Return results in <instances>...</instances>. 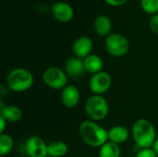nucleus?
Here are the masks:
<instances>
[{
	"label": "nucleus",
	"instance_id": "obj_1",
	"mask_svg": "<svg viewBox=\"0 0 158 157\" xmlns=\"http://www.w3.org/2000/svg\"><path fill=\"white\" fill-rule=\"evenodd\" d=\"M79 134L82 142L91 147H101L108 142V130L95 121L85 120L79 127Z\"/></svg>",
	"mask_w": 158,
	"mask_h": 157
},
{
	"label": "nucleus",
	"instance_id": "obj_2",
	"mask_svg": "<svg viewBox=\"0 0 158 157\" xmlns=\"http://www.w3.org/2000/svg\"><path fill=\"white\" fill-rule=\"evenodd\" d=\"M132 137L135 143L141 148H152L156 140V130L154 125L147 119H137L132 125Z\"/></svg>",
	"mask_w": 158,
	"mask_h": 157
},
{
	"label": "nucleus",
	"instance_id": "obj_3",
	"mask_svg": "<svg viewBox=\"0 0 158 157\" xmlns=\"http://www.w3.org/2000/svg\"><path fill=\"white\" fill-rule=\"evenodd\" d=\"M33 84L32 73L23 68H16L6 76V86L15 93H23L31 88Z\"/></svg>",
	"mask_w": 158,
	"mask_h": 157
},
{
	"label": "nucleus",
	"instance_id": "obj_4",
	"mask_svg": "<svg viewBox=\"0 0 158 157\" xmlns=\"http://www.w3.org/2000/svg\"><path fill=\"white\" fill-rule=\"evenodd\" d=\"M84 110L87 117L91 120L97 122L106 118L109 111V106L105 97L102 95L94 94L86 100Z\"/></svg>",
	"mask_w": 158,
	"mask_h": 157
},
{
	"label": "nucleus",
	"instance_id": "obj_5",
	"mask_svg": "<svg viewBox=\"0 0 158 157\" xmlns=\"http://www.w3.org/2000/svg\"><path fill=\"white\" fill-rule=\"evenodd\" d=\"M106 52L115 57L125 56L130 50V43L128 39L119 33L109 34L105 41Z\"/></svg>",
	"mask_w": 158,
	"mask_h": 157
},
{
	"label": "nucleus",
	"instance_id": "obj_6",
	"mask_svg": "<svg viewBox=\"0 0 158 157\" xmlns=\"http://www.w3.org/2000/svg\"><path fill=\"white\" fill-rule=\"evenodd\" d=\"M42 79L46 86L54 90H63L68 85V75L65 70L57 67L47 68L44 71Z\"/></svg>",
	"mask_w": 158,
	"mask_h": 157
},
{
	"label": "nucleus",
	"instance_id": "obj_7",
	"mask_svg": "<svg viewBox=\"0 0 158 157\" xmlns=\"http://www.w3.org/2000/svg\"><path fill=\"white\" fill-rule=\"evenodd\" d=\"M112 84V78L109 73L106 71H101L99 73L94 74L89 82V88L94 94L102 95L106 93Z\"/></svg>",
	"mask_w": 158,
	"mask_h": 157
},
{
	"label": "nucleus",
	"instance_id": "obj_8",
	"mask_svg": "<svg viewBox=\"0 0 158 157\" xmlns=\"http://www.w3.org/2000/svg\"><path fill=\"white\" fill-rule=\"evenodd\" d=\"M25 151L29 157H46L48 156V144L39 136H31L26 142Z\"/></svg>",
	"mask_w": 158,
	"mask_h": 157
},
{
	"label": "nucleus",
	"instance_id": "obj_9",
	"mask_svg": "<svg viewBox=\"0 0 158 157\" xmlns=\"http://www.w3.org/2000/svg\"><path fill=\"white\" fill-rule=\"evenodd\" d=\"M81 100V93L74 85H67L61 90V102L67 108L76 107Z\"/></svg>",
	"mask_w": 158,
	"mask_h": 157
},
{
	"label": "nucleus",
	"instance_id": "obj_10",
	"mask_svg": "<svg viewBox=\"0 0 158 157\" xmlns=\"http://www.w3.org/2000/svg\"><path fill=\"white\" fill-rule=\"evenodd\" d=\"M93 49V41L88 36H81L77 38L72 44V51L76 57L84 59L91 55Z\"/></svg>",
	"mask_w": 158,
	"mask_h": 157
},
{
	"label": "nucleus",
	"instance_id": "obj_11",
	"mask_svg": "<svg viewBox=\"0 0 158 157\" xmlns=\"http://www.w3.org/2000/svg\"><path fill=\"white\" fill-rule=\"evenodd\" d=\"M52 13L56 19L60 22H69L74 16L72 6L66 2H56L52 6Z\"/></svg>",
	"mask_w": 158,
	"mask_h": 157
},
{
	"label": "nucleus",
	"instance_id": "obj_12",
	"mask_svg": "<svg viewBox=\"0 0 158 157\" xmlns=\"http://www.w3.org/2000/svg\"><path fill=\"white\" fill-rule=\"evenodd\" d=\"M65 72L68 75V77L78 79L84 75L86 72L83 59L73 56L70 57L65 64Z\"/></svg>",
	"mask_w": 158,
	"mask_h": 157
},
{
	"label": "nucleus",
	"instance_id": "obj_13",
	"mask_svg": "<svg viewBox=\"0 0 158 157\" xmlns=\"http://www.w3.org/2000/svg\"><path fill=\"white\" fill-rule=\"evenodd\" d=\"M0 116L7 122L15 123L21 119L23 113L22 110L14 105H4L3 100L0 101Z\"/></svg>",
	"mask_w": 158,
	"mask_h": 157
},
{
	"label": "nucleus",
	"instance_id": "obj_14",
	"mask_svg": "<svg viewBox=\"0 0 158 157\" xmlns=\"http://www.w3.org/2000/svg\"><path fill=\"white\" fill-rule=\"evenodd\" d=\"M130 137L129 130L121 125L114 126L108 130V141L117 144L124 143Z\"/></svg>",
	"mask_w": 158,
	"mask_h": 157
},
{
	"label": "nucleus",
	"instance_id": "obj_15",
	"mask_svg": "<svg viewBox=\"0 0 158 157\" xmlns=\"http://www.w3.org/2000/svg\"><path fill=\"white\" fill-rule=\"evenodd\" d=\"M83 62H84V67H85L86 72H89L94 75V74L103 71L104 61L97 55L91 54L90 56H88L87 57H85L83 59Z\"/></svg>",
	"mask_w": 158,
	"mask_h": 157
},
{
	"label": "nucleus",
	"instance_id": "obj_16",
	"mask_svg": "<svg viewBox=\"0 0 158 157\" xmlns=\"http://www.w3.org/2000/svg\"><path fill=\"white\" fill-rule=\"evenodd\" d=\"M94 31L100 35V36H108L112 29V22L111 19L105 15L98 16L94 22Z\"/></svg>",
	"mask_w": 158,
	"mask_h": 157
},
{
	"label": "nucleus",
	"instance_id": "obj_17",
	"mask_svg": "<svg viewBox=\"0 0 158 157\" xmlns=\"http://www.w3.org/2000/svg\"><path fill=\"white\" fill-rule=\"evenodd\" d=\"M69 147L62 141H55L48 144V156L63 157L68 154Z\"/></svg>",
	"mask_w": 158,
	"mask_h": 157
},
{
	"label": "nucleus",
	"instance_id": "obj_18",
	"mask_svg": "<svg viewBox=\"0 0 158 157\" xmlns=\"http://www.w3.org/2000/svg\"><path fill=\"white\" fill-rule=\"evenodd\" d=\"M121 151L118 144L107 142L99 149V157H120Z\"/></svg>",
	"mask_w": 158,
	"mask_h": 157
},
{
	"label": "nucleus",
	"instance_id": "obj_19",
	"mask_svg": "<svg viewBox=\"0 0 158 157\" xmlns=\"http://www.w3.org/2000/svg\"><path fill=\"white\" fill-rule=\"evenodd\" d=\"M14 145L13 138L6 133L0 135V156H5L8 155Z\"/></svg>",
	"mask_w": 158,
	"mask_h": 157
},
{
	"label": "nucleus",
	"instance_id": "obj_20",
	"mask_svg": "<svg viewBox=\"0 0 158 157\" xmlns=\"http://www.w3.org/2000/svg\"><path fill=\"white\" fill-rule=\"evenodd\" d=\"M141 6L143 11L148 14H157L158 0H141Z\"/></svg>",
	"mask_w": 158,
	"mask_h": 157
},
{
	"label": "nucleus",
	"instance_id": "obj_21",
	"mask_svg": "<svg viewBox=\"0 0 158 157\" xmlns=\"http://www.w3.org/2000/svg\"><path fill=\"white\" fill-rule=\"evenodd\" d=\"M136 157H158L156 152L152 148H145V149H141Z\"/></svg>",
	"mask_w": 158,
	"mask_h": 157
},
{
	"label": "nucleus",
	"instance_id": "obj_22",
	"mask_svg": "<svg viewBox=\"0 0 158 157\" xmlns=\"http://www.w3.org/2000/svg\"><path fill=\"white\" fill-rule=\"evenodd\" d=\"M150 29L155 34L158 35V13L152 17L150 20Z\"/></svg>",
	"mask_w": 158,
	"mask_h": 157
},
{
	"label": "nucleus",
	"instance_id": "obj_23",
	"mask_svg": "<svg viewBox=\"0 0 158 157\" xmlns=\"http://www.w3.org/2000/svg\"><path fill=\"white\" fill-rule=\"evenodd\" d=\"M105 1L112 6H119L127 3L129 0H105Z\"/></svg>",
	"mask_w": 158,
	"mask_h": 157
},
{
	"label": "nucleus",
	"instance_id": "obj_24",
	"mask_svg": "<svg viewBox=\"0 0 158 157\" xmlns=\"http://www.w3.org/2000/svg\"><path fill=\"white\" fill-rule=\"evenodd\" d=\"M6 123H7V121L4 118H2L0 116V133L1 134L4 133V131L6 130Z\"/></svg>",
	"mask_w": 158,
	"mask_h": 157
},
{
	"label": "nucleus",
	"instance_id": "obj_25",
	"mask_svg": "<svg viewBox=\"0 0 158 157\" xmlns=\"http://www.w3.org/2000/svg\"><path fill=\"white\" fill-rule=\"evenodd\" d=\"M152 149L156 152V154L158 156V137L156 138V142L154 143V144H153V146H152Z\"/></svg>",
	"mask_w": 158,
	"mask_h": 157
},
{
	"label": "nucleus",
	"instance_id": "obj_26",
	"mask_svg": "<svg viewBox=\"0 0 158 157\" xmlns=\"http://www.w3.org/2000/svg\"><path fill=\"white\" fill-rule=\"evenodd\" d=\"M0 157H4V156H0Z\"/></svg>",
	"mask_w": 158,
	"mask_h": 157
},
{
	"label": "nucleus",
	"instance_id": "obj_27",
	"mask_svg": "<svg viewBox=\"0 0 158 157\" xmlns=\"http://www.w3.org/2000/svg\"><path fill=\"white\" fill-rule=\"evenodd\" d=\"M25 157H29V156H25Z\"/></svg>",
	"mask_w": 158,
	"mask_h": 157
},
{
	"label": "nucleus",
	"instance_id": "obj_28",
	"mask_svg": "<svg viewBox=\"0 0 158 157\" xmlns=\"http://www.w3.org/2000/svg\"><path fill=\"white\" fill-rule=\"evenodd\" d=\"M46 157H47V156H46Z\"/></svg>",
	"mask_w": 158,
	"mask_h": 157
}]
</instances>
